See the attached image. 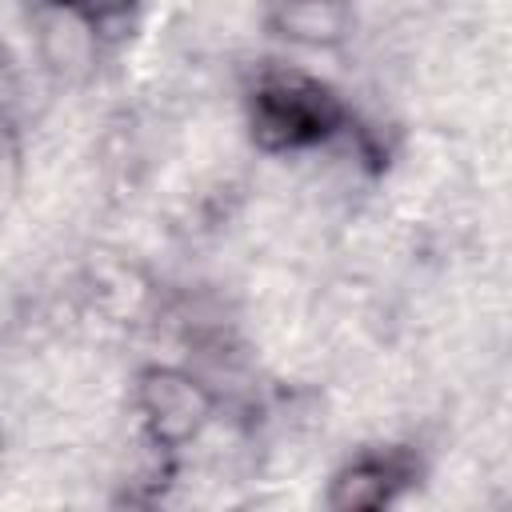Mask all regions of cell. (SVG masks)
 <instances>
[{"mask_svg":"<svg viewBox=\"0 0 512 512\" xmlns=\"http://www.w3.org/2000/svg\"><path fill=\"white\" fill-rule=\"evenodd\" d=\"M348 124L344 100L316 76L268 68L248 96V132L264 152H300L332 140Z\"/></svg>","mask_w":512,"mask_h":512,"instance_id":"6da1fadb","label":"cell"},{"mask_svg":"<svg viewBox=\"0 0 512 512\" xmlns=\"http://www.w3.org/2000/svg\"><path fill=\"white\" fill-rule=\"evenodd\" d=\"M136 412L148 444L156 452H176L208 428L216 412V396L192 372L152 364L136 376Z\"/></svg>","mask_w":512,"mask_h":512,"instance_id":"7a4b0ae2","label":"cell"},{"mask_svg":"<svg viewBox=\"0 0 512 512\" xmlns=\"http://www.w3.org/2000/svg\"><path fill=\"white\" fill-rule=\"evenodd\" d=\"M420 464L404 448H384V452H364L352 464H344L332 484H328V508L336 512H356V508H388L412 480Z\"/></svg>","mask_w":512,"mask_h":512,"instance_id":"3957f363","label":"cell"},{"mask_svg":"<svg viewBox=\"0 0 512 512\" xmlns=\"http://www.w3.org/2000/svg\"><path fill=\"white\" fill-rule=\"evenodd\" d=\"M268 28L280 40L304 48H332L352 28V8L344 0H272Z\"/></svg>","mask_w":512,"mask_h":512,"instance_id":"277c9868","label":"cell"},{"mask_svg":"<svg viewBox=\"0 0 512 512\" xmlns=\"http://www.w3.org/2000/svg\"><path fill=\"white\" fill-rule=\"evenodd\" d=\"M72 12H80L84 20H108V16H120L132 8V0H56Z\"/></svg>","mask_w":512,"mask_h":512,"instance_id":"5b68a950","label":"cell"}]
</instances>
